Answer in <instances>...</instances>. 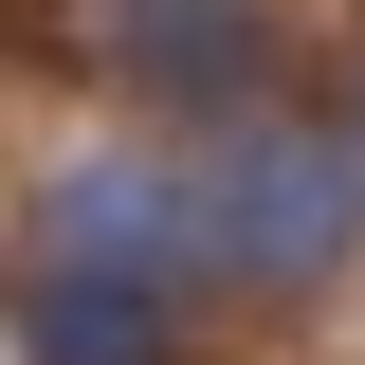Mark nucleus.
Listing matches in <instances>:
<instances>
[{
  "label": "nucleus",
  "mask_w": 365,
  "mask_h": 365,
  "mask_svg": "<svg viewBox=\"0 0 365 365\" xmlns=\"http://www.w3.org/2000/svg\"><path fill=\"white\" fill-rule=\"evenodd\" d=\"M365 237V165H347V128H311V110H237L220 146H201V256L220 274H329Z\"/></svg>",
  "instance_id": "f257e3e1"
},
{
  "label": "nucleus",
  "mask_w": 365,
  "mask_h": 365,
  "mask_svg": "<svg viewBox=\"0 0 365 365\" xmlns=\"http://www.w3.org/2000/svg\"><path fill=\"white\" fill-rule=\"evenodd\" d=\"M37 274H128V292H182V274H201V165H128V146L55 165V182H37Z\"/></svg>",
  "instance_id": "f03ea898"
},
{
  "label": "nucleus",
  "mask_w": 365,
  "mask_h": 365,
  "mask_svg": "<svg viewBox=\"0 0 365 365\" xmlns=\"http://www.w3.org/2000/svg\"><path fill=\"white\" fill-rule=\"evenodd\" d=\"M19 347L37 365H182V329L128 274H19Z\"/></svg>",
  "instance_id": "7ed1b4c3"
},
{
  "label": "nucleus",
  "mask_w": 365,
  "mask_h": 365,
  "mask_svg": "<svg viewBox=\"0 0 365 365\" xmlns=\"http://www.w3.org/2000/svg\"><path fill=\"white\" fill-rule=\"evenodd\" d=\"M110 55H128V73L165 91V110H220V91L256 73V19H128Z\"/></svg>",
  "instance_id": "20e7f679"
},
{
  "label": "nucleus",
  "mask_w": 365,
  "mask_h": 365,
  "mask_svg": "<svg viewBox=\"0 0 365 365\" xmlns=\"http://www.w3.org/2000/svg\"><path fill=\"white\" fill-rule=\"evenodd\" d=\"M329 128H347V165H365V91H347V110H329Z\"/></svg>",
  "instance_id": "39448f33"
}]
</instances>
